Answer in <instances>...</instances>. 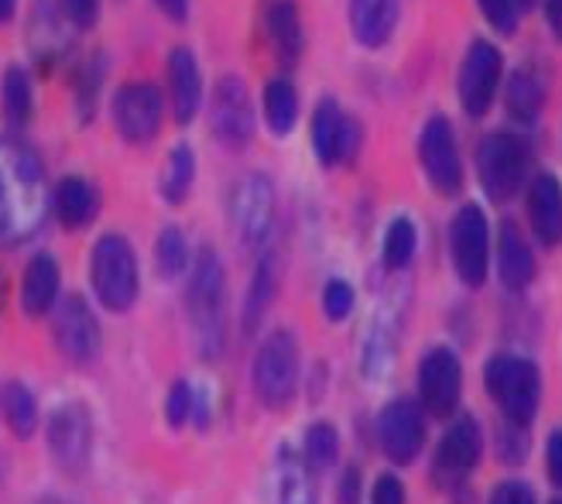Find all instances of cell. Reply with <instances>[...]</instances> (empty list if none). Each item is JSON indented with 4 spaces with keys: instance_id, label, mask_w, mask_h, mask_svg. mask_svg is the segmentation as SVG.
<instances>
[{
    "instance_id": "32",
    "label": "cell",
    "mask_w": 562,
    "mask_h": 504,
    "mask_svg": "<svg viewBox=\"0 0 562 504\" xmlns=\"http://www.w3.org/2000/svg\"><path fill=\"white\" fill-rule=\"evenodd\" d=\"M265 121L271 127V134L285 137L295 121H299V93L289 79H271L265 87Z\"/></svg>"
},
{
    "instance_id": "43",
    "label": "cell",
    "mask_w": 562,
    "mask_h": 504,
    "mask_svg": "<svg viewBox=\"0 0 562 504\" xmlns=\"http://www.w3.org/2000/svg\"><path fill=\"white\" fill-rule=\"evenodd\" d=\"M546 467H549V481L562 488V433H552L546 443Z\"/></svg>"
},
{
    "instance_id": "30",
    "label": "cell",
    "mask_w": 562,
    "mask_h": 504,
    "mask_svg": "<svg viewBox=\"0 0 562 504\" xmlns=\"http://www.w3.org/2000/svg\"><path fill=\"white\" fill-rule=\"evenodd\" d=\"M192 182H195V155L189 145H176L165 158V168H161V179H158V189L165 195V203H186L189 192H192Z\"/></svg>"
},
{
    "instance_id": "4",
    "label": "cell",
    "mask_w": 562,
    "mask_h": 504,
    "mask_svg": "<svg viewBox=\"0 0 562 504\" xmlns=\"http://www.w3.org/2000/svg\"><path fill=\"white\" fill-rule=\"evenodd\" d=\"M491 399L504 412L512 426H531V418L539 415V399H542V378L539 368L525 357L501 354L487 363L484 371Z\"/></svg>"
},
{
    "instance_id": "25",
    "label": "cell",
    "mask_w": 562,
    "mask_h": 504,
    "mask_svg": "<svg viewBox=\"0 0 562 504\" xmlns=\"http://www.w3.org/2000/svg\"><path fill=\"white\" fill-rule=\"evenodd\" d=\"M481 450H484V443H481V426H476V418L460 415L439 443V467L449 473H467L476 467V460H481Z\"/></svg>"
},
{
    "instance_id": "7",
    "label": "cell",
    "mask_w": 562,
    "mask_h": 504,
    "mask_svg": "<svg viewBox=\"0 0 562 504\" xmlns=\"http://www.w3.org/2000/svg\"><path fill=\"white\" fill-rule=\"evenodd\" d=\"M52 340L72 368H87L100 357L103 333L97 323V313L82 295H66L52 310Z\"/></svg>"
},
{
    "instance_id": "20",
    "label": "cell",
    "mask_w": 562,
    "mask_h": 504,
    "mask_svg": "<svg viewBox=\"0 0 562 504\" xmlns=\"http://www.w3.org/2000/svg\"><path fill=\"white\" fill-rule=\"evenodd\" d=\"M528 223L546 247L562 244V182L549 172L536 176L528 186Z\"/></svg>"
},
{
    "instance_id": "38",
    "label": "cell",
    "mask_w": 562,
    "mask_h": 504,
    "mask_svg": "<svg viewBox=\"0 0 562 504\" xmlns=\"http://www.w3.org/2000/svg\"><path fill=\"white\" fill-rule=\"evenodd\" d=\"M195 408V391L189 381H176L172 388H168V402H165V418L172 429H182L189 423V415Z\"/></svg>"
},
{
    "instance_id": "14",
    "label": "cell",
    "mask_w": 562,
    "mask_h": 504,
    "mask_svg": "<svg viewBox=\"0 0 562 504\" xmlns=\"http://www.w3.org/2000/svg\"><path fill=\"white\" fill-rule=\"evenodd\" d=\"M463 395V368L460 357L446 347H436L418 363V399L432 415H453Z\"/></svg>"
},
{
    "instance_id": "42",
    "label": "cell",
    "mask_w": 562,
    "mask_h": 504,
    "mask_svg": "<svg viewBox=\"0 0 562 504\" xmlns=\"http://www.w3.org/2000/svg\"><path fill=\"white\" fill-rule=\"evenodd\" d=\"M371 501L374 504H405V488H402V481L395 478V473H384V478H378Z\"/></svg>"
},
{
    "instance_id": "35",
    "label": "cell",
    "mask_w": 562,
    "mask_h": 504,
    "mask_svg": "<svg viewBox=\"0 0 562 504\" xmlns=\"http://www.w3.org/2000/svg\"><path fill=\"white\" fill-rule=\"evenodd\" d=\"M336 453H340V439H336V429L329 423H316L305 433V460L316 470H329L336 463Z\"/></svg>"
},
{
    "instance_id": "39",
    "label": "cell",
    "mask_w": 562,
    "mask_h": 504,
    "mask_svg": "<svg viewBox=\"0 0 562 504\" xmlns=\"http://www.w3.org/2000/svg\"><path fill=\"white\" fill-rule=\"evenodd\" d=\"M353 289L350 282H344V278H333V282L323 289V313L333 320V323H340L353 313Z\"/></svg>"
},
{
    "instance_id": "28",
    "label": "cell",
    "mask_w": 562,
    "mask_h": 504,
    "mask_svg": "<svg viewBox=\"0 0 562 504\" xmlns=\"http://www.w3.org/2000/svg\"><path fill=\"white\" fill-rule=\"evenodd\" d=\"M278 278H281L278 255H271V250H268V255L258 261L255 275H250V285H247V295H244V329L247 333H255V326L268 313V305L274 302V295H278Z\"/></svg>"
},
{
    "instance_id": "40",
    "label": "cell",
    "mask_w": 562,
    "mask_h": 504,
    "mask_svg": "<svg viewBox=\"0 0 562 504\" xmlns=\"http://www.w3.org/2000/svg\"><path fill=\"white\" fill-rule=\"evenodd\" d=\"M59 11L76 32H90L100 18V0H59Z\"/></svg>"
},
{
    "instance_id": "10",
    "label": "cell",
    "mask_w": 562,
    "mask_h": 504,
    "mask_svg": "<svg viewBox=\"0 0 562 504\" xmlns=\"http://www.w3.org/2000/svg\"><path fill=\"white\" fill-rule=\"evenodd\" d=\"M45 439H48V453L59 470H66V473L87 470L90 457H93V418H90L87 405L63 402L48 415Z\"/></svg>"
},
{
    "instance_id": "13",
    "label": "cell",
    "mask_w": 562,
    "mask_h": 504,
    "mask_svg": "<svg viewBox=\"0 0 562 504\" xmlns=\"http://www.w3.org/2000/svg\"><path fill=\"white\" fill-rule=\"evenodd\" d=\"M110 114H114V127L124 142L148 145L161 131V93L151 82H127L114 93Z\"/></svg>"
},
{
    "instance_id": "31",
    "label": "cell",
    "mask_w": 562,
    "mask_h": 504,
    "mask_svg": "<svg viewBox=\"0 0 562 504\" xmlns=\"http://www.w3.org/2000/svg\"><path fill=\"white\" fill-rule=\"evenodd\" d=\"M0 107H4V117L18 127L32 121L35 87H32V76H27L24 66H8L4 79H0Z\"/></svg>"
},
{
    "instance_id": "45",
    "label": "cell",
    "mask_w": 562,
    "mask_h": 504,
    "mask_svg": "<svg viewBox=\"0 0 562 504\" xmlns=\"http://www.w3.org/2000/svg\"><path fill=\"white\" fill-rule=\"evenodd\" d=\"M155 8H158L168 21H186V18H189V0H155Z\"/></svg>"
},
{
    "instance_id": "9",
    "label": "cell",
    "mask_w": 562,
    "mask_h": 504,
    "mask_svg": "<svg viewBox=\"0 0 562 504\" xmlns=\"http://www.w3.org/2000/svg\"><path fill=\"white\" fill-rule=\"evenodd\" d=\"M210 127H213V137L227 152H244L255 142L258 117H255V103H250V93L240 76H223L216 82L213 103H210Z\"/></svg>"
},
{
    "instance_id": "24",
    "label": "cell",
    "mask_w": 562,
    "mask_h": 504,
    "mask_svg": "<svg viewBox=\"0 0 562 504\" xmlns=\"http://www.w3.org/2000/svg\"><path fill=\"white\" fill-rule=\"evenodd\" d=\"M497 275H501V285L521 292L531 285L536 278V255H531L528 240L521 237V231L515 223H501V240H497Z\"/></svg>"
},
{
    "instance_id": "34",
    "label": "cell",
    "mask_w": 562,
    "mask_h": 504,
    "mask_svg": "<svg viewBox=\"0 0 562 504\" xmlns=\"http://www.w3.org/2000/svg\"><path fill=\"white\" fill-rule=\"evenodd\" d=\"M189 265V244L179 227H165L155 240V268L161 278H179Z\"/></svg>"
},
{
    "instance_id": "11",
    "label": "cell",
    "mask_w": 562,
    "mask_h": 504,
    "mask_svg": "<svg viewBox=\"0 0 562 504\" xmlns=\"http://www.w3.org/2000/svg\"><path fill=\"white\" fill-rule=\"evenodd\" d=\"M418 161L422 172L439 195H457L463 189V161L457 148V131L442 114L429 117L418 134Z\"/></svg>"
},
{
    "instance_id": "19",
    "label": "cell",
    "mask_w": 562,
    "mask_h": 504,
    "mask_svg": "<svg viewBox=\"0 0 562 504\" xmlns=\"http://www.w3.org/2000/svg\"><path fill=\"white\" fill-rule=\"evenodd\" d=\"M168 100H172V114L179 124H189L200 114L203 76H200V63H195V55L189 48L168 52Z\"/></svg>"
},
{
    "instance_id": "37",
    "label": "cell",
    "mask_w": 562,
    "mask_h": 504,
    "mask_svg": "<svg viewBox=\"0 0 562 504\" xmlns=\"http://www.w3.org/2000/svg\"><path fill=\"white\" fill-rule=\"evenodd\" d=\"M476 4H481L487 24L494 27L497 35L512 38L518 32V11H521L518 0H476Z\"/></svg>"
},
{
    "instance_id": "26",
    "label": "cell",
    "mask_w": 562,
    "mask_h": 504,
    "mask_svg": "<svg viewBox=\"0 0 562 504\" xmlns=\"http://www.w3.org/2000/svg\"><path fill=\"white\" fill-rule=\"evenodd\" d=\"M546 103V79L536 66H518L504 82V107L515 121H536Z\"/></svg>"
},
{
    "instance_id": "15",
    "label": "cell",
    "mask_w": 562,
    "mask_h": 504,
    "mask_svg": "<svg viewBox=\"0 0 562 504\" xmlns=\"http://www.w3.org/2000/svg\"><path fill=\"white\" fill-rule=\"evenodd\" d=\"M231 220L234 231L247 247L265 244L274 223V186L268 176H244L231 195Z\"/></svg>"
},
{
    "instance_id": "44",
    "label": "cell",
    "mask_w": 562,
    "mask_h": 504,
    "mask_svg": "<svg viewBox=\"0 0 562 504\" xmlns=\"http://www.w3.org/2000/svg\"><path fill=\"white\" fill-rule=\"evenodd\" d=\"M336 497H340V504H360V470L357 467L344 470L340 488H336Z\"/></svg>"
},
{
    "instance_id": "33",
    "label": "cell",
    "mask_w": 562,
    "mask_h": 504,
    "mask_svg": "<svg viewBox=\"0 0 562 504\" xmlns=\"http://www.w3.org/2000/svg\"><path fill=\"white\" fill-rule=\"evenodd\" d=\"M415 247H418V234H415V223L398 216L391 220V227L384 231V265L391 271H402L412 265L415 258Z\"/></svg>"
},
{
    "instance_id": "29",
    "label": "cell",
    "mask_w": 562,
    "mask_h": 504,
    "mask_svg": "<svg viewBox=\"0 0 562 504\" xmlns=\"http://www.w3.org/2000/svg\"><path fill=\"white\" fill-rule=\"evenodd\" d=\"M278 504H319V491H316L308 460H299L295 453H281V460H278Z\"/></svg>"
},
{
    "instance_id": "17",
    "label": "cell",
    "mask_w": 562,
    "mask_h": 504,
    "mask_svg": "<svg viewBox=\"0 0 562 504\" xmlns=\"http://www.w3.org/2000/svg\"><path fill=\"white\" fill-rule=\"evenodd\" d=\"M378 439L391 463H412L426 443V426H422V408L412 399H395L378 418Z\"/></svg>"
},
{
    "instance_id": "27",
    "label": "cell",
    "mask_w": 562,
    "mask_h": 504,
    "mask_svg": "<svg viewBox=\"0 0 562 504\" xmlns=\"http://www.w3.org/2000/svg\"><path fill=\"white\" fill-rule=\"evenodd\" d=\"M0 418L18 439H32L38 429V402L21 381H0Z\"/></svg>"
},
{
    "instance_id": "21",
    "label": "cell",
    "mask_w": 562,
    "mask_h": 504,
    "mask_svg": "<svg viewBox=\"0 0 562 504\" xmlns=\"http://www.w3.org/2000/svg\"><path fill=\"white\" fill-rule=\"evenodd\" d=\"M59 289H63V271H59V261L52 255H35L24 268V278H21V310L24 316L32 320H42L55 310V302H59Z\"/></svg>"
},
{
    "instance_id": "23",
    "label": "cell",
    "mask_w": 562,
    "mask_h": 504,
    "mask_svg": "<svg viewBox=\"0 0 562 504\" xmlns=\"http://www.w3.org/2000/svg\"><path fill=\"white\" fill-rule=\"evenodd\" d=\"M398 27V0H350V32L363 48H381Z\"/></svg>"
},
{
    "instance_id": "12",
    "label": "cell",
    "mask_w": 562,
    "mask_h": 504,
    "mask_svg": "<svg viewBox=\"0 0 562 504\" xmlns=\"http://www.w3.org/2000/svg\"><path fill=\"white\" fill-rule=\"evenodd\" d=\"M504 76V59L497 45L487 38H476L467 48V59L460 66V103L470 117H484L497 100Z\"/></svg>"
},
{
    "instance_id": "48",
    "label": "cell",
    "mask_w": 562,
    "mask_h": 504,
    "mask_svg": "<svg viewBox=\"0 0 562 504\" xmlns=\"http://www.w3.org/2000/svg\"><path fill=\"white\" fill-rule=\"evenodd\" d=\"M536 4H539V0H518V8H521V11H531Z\"/></svg>"
},
{
    "instance_id": "6",
    "label": "cell",
    "mask_w": 562,
    "mask_h": 504,
    "mask_svg": "<svg viewBox=\"0 0 562 504\" xmlns=\"http://www.w3.org/2000/svg\"><path fill=\"white\" fill-rule=\"evenodd\" d=\"M299 384V344L289 329L268 333L255 357V391L265 408H285Z\"/></svg>"
},
{
    "instance_id": "16",
    "label": "cell",
    "mask_w": 562,
    "mask_h": 504,
    "mask_svg": "<svg viewBox=\"0 0 562 504\" xmlns=\"http://www.w3.org/2000/svg\"><path fill=\"white\" fill-rule=\"evenodd\" d=\"M360 142H363L360 124L347 114V110H340V103L323 100L316 107V114H313V152L326 168L350 165L357 158V152H360Z\"/></svg>"
},
{
    "instance_id": "36",
    "label": "cell",
    "mask_w": 562,
    "mask_h": 504,
    "mask_svg": "<svg viewBox=\"0 0 562 504\" xmlns=\"http://www.w3.org/2000/svg\"><path fill=\"white\" fill-rule=\"evenodd\" d=\"M103 72H106V63H103V55L97 52L93 59H90L87 66H82L79 76H76V110L82 114V121H90V117H93Z\"/></svg>"
},
{
    "instance_id": "50",
    "label": "cell",
    "mask_w": 562,
    "mask_h": 504,
    "mask_svg": "<svg viewBox=\"0 0 562 504\" xmlns=\"http://www.w3.org/2000/svg\"><path fill=\"white\" fill-rule=\"evenodd\" d=\"M552 504H562V501H552Z\"/></svg>"
},
{
    "instance_id": "47",
    "label": "cell",
    "mask_w": 562,
    "mask_h": 504,
    "mask_svg": "<svg viewBox=\"0 0 562 504\" xmlns=\"http://www.w3.org/2000/svg\"><path fill=\"white\" fill-rule=\"evenodd\" d=\"M18 11V0H0V24H8Z\"/></svg>"
},
{
    "instance_id": "46",
    "label": "cell",
    "mask_w": 562,
    "mask_h": 504,
    "mask_svg": "<svg viewBox=\"0 0 562 504\" xmlns=\"http://www.w3.org/2000/svg\"><path fill=\"white\" fill-rule=\"evenodd\" d=\"M546 18L552 24V35L562 38V0H546Z\"/></svg>"
},
{
    "instance_id": "22",
    "label": "cell",
    "mask_w": 562,
    "mask_h": 504,
    "mask_svg": "<svg viewBox=\"0 0 562 504\" xmlns=\"http://www.w3.org/2000/svg\"><path fill=\"white\" fill-rule=\"evenodd\" d=\"M52 213L66 231H82L90 227L100 213V192L93 182L82 176H66L59 186L52 189Z\"/></svg>"
},
{
    "instance_id": "41",
    "label": "cell",
    "mask_w": 562,
    "mask_h": 504,
    "mask_svg": "<svg viewBox=\"0 0 562 504\" xmlns=\"http://www.w3.org/2000/svg\"><path fill=\"white\" fill-rule=\"evenodd\" d=\"M491 504H536V491H531L525 481H504L491 494Z\"/></svg>"
},
{
    "instance_id": "18",
    "label": "cell",
    "mask_w": 562,
    "mask_h": 504,
    "mask_svg": "<svg viewBox=\"0 0 562 504\" xmlns=\"http://www.w3.org/2000/svg\"><path fill=\"white\" fill-rule=\"evenodd\" d=\"M261 27L265 38L274 52L281 66H295L305 48V32H302V14L295 0H265L261 8Z\"/></svg>"
},
{
    "instance_id": "3",
    "label": "cell",
    "mask_w": 562,
    "mask_h": 504,
    "mask_svg": "<svg viewBox=\"0 0 562 504\" xmlns=\"http://www.w3.org/2000/svg\"><path fill=\"white\" fill-rule=\"evenodd\" d=\"M90 285L106 313H127L140 292L137 255L127 237L103 234L90 255Z\"/></svg>"
},
{
    "instance_id": "2",
    "label": "cell",
    "mask_w": 562,
    "mask_h": 504,
    "mask_svg": "<svg viewBox=\"0 0 562 504\" xmlns=\"http://www.w3.org/2000/svg\"><path fill=\"white\" fill-rule=\"evenodd\" d=\"M223 292H227V275H223V261L213 247H203L192 261L189 285H186V313L195 336V347L206 360L220 357L223 350Z\"/></svg>"
},
{
    "instance_id": "5",
    "label": "cell",
    "mask_w": 562,
    "mask_h": 504,
    "mask_svg": "<svg viewBox=\"0 0 562 504\" xmlns=\"http://www.w3.org/2000/svg\"><path fill=\"white\" fill-rule=\"evenodd\" d=\"M531 152L518 134L497 131L476 145V176L494 203H508L528 182Z\"/></svg>"
},
{
    "instance_id": "8",
    "label": "cell",
    "mask_w": 562,
    "mask_h": 504,
    "mask_svg": "<svg viewBox=\"0 0 562 504\" xmlns=\"http://www.w3.org/2000/svg\"><path fill=\"white\" fill-rule=\"evenodd\" d=\"M449 255H453V268L460 282L470 289H481L487 282L491 268V231L487 216L476 203L460 206V213L449 223Z\"/></svg>"
},
{
    "instance_id": "1",
    "label": "cell",
    "mask_w": 562,
    "mask_h": 504,
    "mask_svg": "<svg viewBox=\"0 0 562 504\" xmlns=\"http://www.w3.org/2000/svg\"><path fill=\"white\" fill-rule=\"evenodd\" d=\"M48 203L42 158L18 137H0V244L32 240L48 220Z\"/></svg>"
},
{
    "instance_id": "49",
    "label": "cell",
    "mask_w": 562,
    "mask_h": 504,
    "mask_svg": "<svg viewBox=\"0 0 562 504\" xmlns=\"http://www.w3.org/2000/svg\"><path fill=\"white\" fill-rule=\"evenodd\" d=\"M38 504H69V501H63V497H42Z\"/></svg>"
}]
</instances>
